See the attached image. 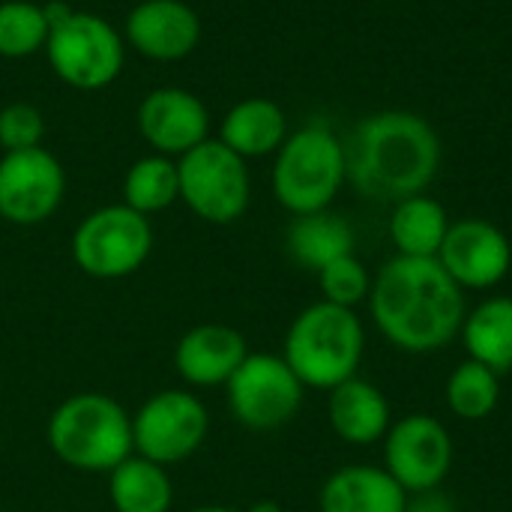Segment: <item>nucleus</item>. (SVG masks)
<instances>
[{
    "mask_svg": "<svg viewBox=\"0 0 512 512\" xmlns=\"http://www.w3.org/2000/svg\"><path fill=\"white\" fill-rule=\"evenodd\" d=\"M369 312L378 333L405 354H435L459 339L465 291L438 258H390L372 279Z\"/></svg>",
    "mask_w": 512,
    "mask_h": 512,
    "instance_id": "1",
    "label": "nucleus"
},
{
    "mask_svg": "<svg viewBox=\"0 0 512 512\" xmlns=\"http://www.w3.org/2000/svg\"><path fill=\"white\" fill-rule=\"evenodd\" d=\"M348 180L369 198L402 201L432 186L441 168L435 126L405 108L369 114L345 144Z\"/></svg>",
    "mask_w": 512,
    "mask_h": 512,
    "instance_id": "2",
    "label": "nucleus"
},
{
    "mask_svg": "<svg viewBox=\"0 0 512 512\" xmlns=\"http://www.w3.org/2000/svg\"><path fill=\"white\" fill-rule=\"evenodd\" d=\"M48 450L81 474H108L132 450V414L108 393H72L48 417Z\"/></svg>",
    "mask_w": 512,
    "mask_h": 512,
    "instance_id": "3",
    "label": "nucleus"
},
{
    "mask_svg": "<svg viewBox=\"0 0 512 512\" xmlns=\"http://www.w3.org/2000/svg\"><path fill=\"white\" fill-rule=\"evenodd\" d=\"M366 351V330L357 309L327 300L306 306L288 327L282 360L306 390H324L357 378Z\"/></svg>",
    "mask_w": 512,
    "mask_h": 512,
    "instance_id": "4",
    "label": "nucleus"
},
{
    "mask_svg": "<svg viewBox=\"0 0 512 512\" xmlns=\"http://www.w3.org/2000/svg\"><path fill=\"white\" fill-rule=\"evenodd\" d=\"M348 180L345 141L327 123H306L288 132L276 150L270 186L291 216L330 210Z\"/></svg>",
    "mask_w": 512,
    "mask_h": 512,
    "instance_id": "5",
    "label": "nucleus"
},
{
    "mask_svg": "<svg viewBox=\"0 0 512 512\" xmlns=\"http://www.w3.org/2000/svg\"><path fill=\"white\" fill-rule=\"evenodd\" d=\"M45 57L66 87L93 93L111 87L120 78L126 42L108 18L75 9L69 18L51 27Z\"/></svg>",
    "mask_w": 512,
    "mask_h": 512,
    "instance_id": "6",
    "label": "nucleus"
},
{
    "mask_svg": "<svg viewBox=\"0 0 512 512\" xmlns=\"http://www.w3.org/2000/svg\"><path fill=\"white\" fill-rule=\"evenodd\" d=\"M75 267L99 282H114L138 273L153 252L150 219L132 207L105 204L87 213L72 231L69 243Z\"/></svg>",
    "mask_w": 512,
    "mask_h": 512,
    "instance_id": "7",
    "label": "nucleus"
},
{
    "mask_svg": "<svg viewBox=\"0 0 512 512\" xmlns=\"http://www.w3.org/2000/svg\"><path fill=\"white\" fill-rule=\"evenodd\" d=\"M180 201L210 225L237 222L252 201V177L243 156L219 138H207L177 159Z\"/></svg>",
    "mask_w": 512,
    "mask_h": 512,
    "instance_id": "8",
    "label": "nucleus"
},
{
    "mask_svg": "<svg viewBox=\"0 0 512 512\" xmlns=\"http://www.w3.org/2000/svg\"><path fill=\"white\" fill-rule=\"evenodd\" d=\"M306 387L282 360V354H252L225 384L231 417L249 432H276L303 408Z\"/></svg>",
    "mask_w": 512,
    "mask_h": 512,
    "instance_id": "9",
    "label": "nucleus"
},
{
    "mask_svg": "<svg viewBox=\"0 0 512 512\" xmlns=\"http://www.w3.org/2000/svg\"><path fill=\"white\" fill-rule=\"evenodd\" d=\"M210 432V411L192 390H159L132 414V450L162 468L192 459Z\"/></svg>",
    "mask_w": 512,
    "mask_h": 512,
    "instance_id": "10",
    "label": "nucleus"
},
{
    "mask_svg": "<svg viewBox=\"0 0 512 512\" xmlns=\"http://www.w3.org/2000/svg\"><path fill=\"white\" fill-rule=\"evenodd\" d=\"M384 471L408 492L441 489L453 471L450 429L432 414H405L384 435Z\"/></svg>",
    "mask_w": 512,
    "mask_h": 512,
    "instance_id": "11",
    "label": "nucleus"
},
{
    "mask_svg": "<svg viewBox=\"0 0 512 512\" xmlns=\"http://www.w3.org/2000/svg\"><path fill=\"white\" fill-rule=\"evenodd\" d=\"M66 195V171L42 144L0 156V219L9 225H42Z\"/></svg>",
    "mask_w": 512,
    "mask_h": 512,
    "instance_id": "12",
    "label": "nucleus"
},
{
    "mask_svg": "<svg viewBox=\"0 0 512 512\" xmlns=\"http://www.w3.org/2000/svg\"><path fill=\"white\" fill-rule=\"evenodd\" d=\"M438 261L462 291H492L510 273L512 243L489 219H459L450 222Z\"/></svg>",
    "mask_w": 512,
    "mask_h": 512,
    "instance_id": "13",
    "label": "nucleus"
},
{
    "mask_svg": "<svg viewBox=\"0 0 512 512\" xmlns=\"http://www.w3.org/2000/svg\"><path fill=\"white\" fill-rule=\"evenodd\" d=\"M135 123L141 138L153 153L180 159L183 153L204 144L210 135V111L186 87H156L150 90L135 111Z\"/></svg>",
    "mask_w": 512,
    "mask_h": 512,
    "instance_id": "14",
    "label": "nucleus"
},
{
    "mask_svg": "<svg viewBox=\"0 0 512 512\" xmlns=\"http://www.w3.org/2000/svg\"><path fill=\"white\" fill-rule=\"evenodd\" d=\"M123 42L147 60L174 63L201 42V18L186 0H141L123 21Z\"/></svg>",
    "mask_w": 512,
    "mask_h": 512,
    "instance_id": "15",
    "label": "nucleus"
},
{
    "mask_svg": "<svg viewBox=\"0 0 512 512\" xmlns=\"http://www.w3.org/2000/svg\"><path fill=\"white\" fill-rule=\"evenodd\" d=\"M246 357V336L237 327L219 321L189 327L174 345V369L183 384L195 390L225 387Z\"/></svg>",
    "mask_w": 512,
    "mask_h": 512,
    "instance_id": "16",
    "label": "nucleus"
},
{
    "mask_svg": "<svg viewBox=\"0 0 512 512\" xmlns=\"http://www.w3.org/2000/svg\"><path fill=\"white\" fill-rule=\"evenodd\" d=\"M327 420L339 441L351 447H372L384 441L387 429L393 426V411L387 396L375 384L363 378H348L345 384L330 390Z\"/></svg>",
    "mask_w": 512,
    "mask_h": 512,
    "instance_id": "17",
    "label": "nucleus"
},
{
    "mask_svg": "<svg viewBox=\"0 0 512 512\" xmlns=\"http://www.w3.org/2000/svg\"><path fill=\"white\" fill-rule=\"evenodd\" d=\"M408 492L381 465H345L318 492L321 512H405Z\"/></svg>",
    "mask_w": 512,
    "mask_h": 512,
    "instance_id": "18",
    "label": "nucleus"
},
{
    "mask_svg": "<svg viewBox=\"0 0 512 512\" xmlns=\"http://www.w3.org/2000/svg\"><path fill=\"white\" fill-rule=\"evenodd\" d=\"M216 138L246 162L261 156H276V150L288 138V117L279 102L264 96H249L225 111Z\"/></svg>",
    "mask_w": 512,
    "mask_h": 512,
    "instance_id": "19",
    "label": "nucleus"
},
{
    "mask_svg": "<svg viewBox=\"0 0 512 512\" xmlns=\"http://www.w3.org/2000/svg\"><path fill=\"white\" fill-rule=\"evenodd\" d=\"M459 339L468 351V360L507 375L512 369V297L498 294L477 303L465 315Z\"/></svg>",
    "mask_w": 512,
    "mask_h": 512,
    "instance_id": "20",
    "label": "nucleus"
},
{
    "mask_svg": "<svg viewBox=\"0 0 512 512\" xmlns=\"http://www.w3.org/2000/svg\"><path fill=\"white\" fill-rule=\"evenodd\" d=\"M108 477V504L114 512H171L174 483L168 468L132 453Z\"/></svg>",
    "mask_w": 512,
    "mask_h": 512,
    "instance_id": "21",
    "label": "nucleus"
},
{
    "mask_svg": "<svg viewBox=\"0 0 512 512\" xmlns=\"http://www.w3.org/2000/svg\"><path fill=\"white\" fill-rule=\"evenodd\" d=\"M285 246H288V255L300 267L318 273L330 261L354 252V228L348 225L345 216L333 210L303 213V216H294V222L288 225Z\"/></svg>",
    "mask_w": 512,
    "mask_h": 512,
    "instance_id": "22",
    "label": "nucleus"
},
{
    "mask_svg": "<svg viewBox=\"0 0 512 512\" xmlns=\"http://www.w3.org/2000/svg\"><path fill=\"white\" fill-rule=\"evenodd\" d=\"M447 231L450 216L444 204L426 192L396 201L390 213V240L396 246V255L405 258H438Z\"/></svg>",
    "mask_w": 512,
    "mask_h": 512,
    "instance_id": "23",
    "label": "nucleus"
},
{
    "mask_svg": "<svg viewBox=\"0 0 512 512\" xmlns=\"http://www.w3.org/2000/svg\"><path fill=\"white\" fill-rule=\"evenodd\" d=\"M180 201V171L177 159L162 153H147L135 159L123 177V204L141 216H153Z\"/></svg>",
    "mask_w": 512,
    "mask_h": 512,
    "instance_id": "24",
    "label": "nucleus"
},
{
    "mask_svg": "<svg viewBox=\"0 0 512 512\" xmlns=\"http://www.w3.org/2000/svg\"><path fill=\"white\" fill-rule=\"evenodd\" d=\"M444 399H447V408L459 420L480 423L492 417L501 402V375L486 369L477 360H465L450 372Z\"/></svg>",
    "mask_w": 512,
    "mask_h": 512,
    "instance_id": "25",
    "label": "nucleus"
},
{
    "mask_svg": "<svg viewBox=\"0 0 512 512\" xmlns=\"http://www.w3.org/2000/svg\"><path fill=\"white\" fill-rule=\"evenodd\" d=\"M48 18L42 3L33 0H3L0 3V57L21 60L45 51Z\"/></svg>",
    "mask_w": 512,
    "mask_h": 512,
    "instance_id": "26",
    "label": "nucleus"
},
{
    "mask_svg": "<svg viewBox=\"0 0 512 512\" xmlns=\"http://www.w3.org/2000/svg\"><path fill=\"white\" fill-rule=\"evenodd\" d=\"M315 276H318L321 300L336 303V306H345V309H357L360 303H366L369 294H372V279H375L369 273V267L354 252L330 261Z\"/></svg>",
    "mask_w": 512,
    "mask_h": 512,
    "instance_id": "27",
    "label": "nucleus"
},
{
    "mask_svg": "<svg viewBox=\"0 0 512 512\" xmlns=\"http://www.w3.org/2000/svg\"><path fill=\"white\" fill-rule=\"evenodd\" d=\"M45 138V117L30 102H9L0 108V150H30L42 147Z\"/></svg>",
    "mask_w": 512,
    "mask_h": 512,
    "instance_id": "28",
    "label": "nucleus"
},
{
    "mask_svg": "<svg viewBox=\"0 0 512 512\" xmlns=\"http://www.w3.org/2000/svg\"><path fill=\"white\" fill-rule=\"evenodd\" d=\"M405 512H459L456 501L441 492V489H429V492H417V495H408V504Z\"/></svg>",
    "mask_w": 512,
    "mask_h": 512,
    "instance_id": "29",
    "label": "nucleus"
},
{
    "mask_svg": "<svg viewBox=\"0 0 512 512\" xmlns=\"http://www.w3.org/2000/svg\"><path fill=\"white\" fill-rule=\"evenodd\" d=\"M243 512H282V507L276 504V501H270V498H264V501H255L252 507H246Z\"/></svg>",
    "mask_w": 512,
    "mask_h": 512,
    "instance_id": "30",
    "label": "nucleus"
},
{
    "mask_svg": "<svg viewBox=\"0 0 512 512\" xmlns=\"http://www.w3.org/2000/svg\"><path fill=\"white\" fill-rule=\"evenodd\" d=\"M189 512H243V510H234V507H222V504H204V507H195V510Z\"/></svg>",
    "mask_w": 512,
    "mask_h": 512,
    "instance_id": "31",
    "label": "nucleus"
},
{
    "mask_svg": "<svg viewBox=\"0 0 512 512\" xmlns=\"http://www.w3.org/2000/svg\"><path fill=\"white\" fill-rule=\"evenodd\" d=\"M0 512H6V510H0Z\"/></svg>",
    "mask_w": 512,
    "mask_h": 512,
    "instance_id": "32",
    "label": "nucleus"
}]
</instances>
